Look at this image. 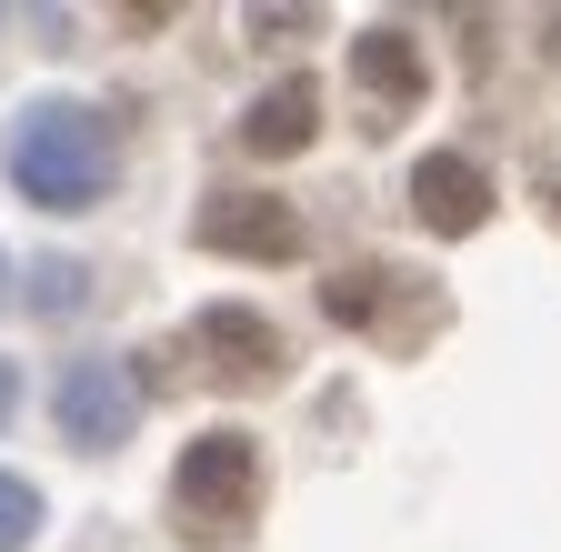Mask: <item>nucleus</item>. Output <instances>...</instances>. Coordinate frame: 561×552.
I'll return each instance as SVG.
<instances>
[{"label": "nucleus", "instance_id": "1", "mask_svg": "<svg viewBox=\"0 0 561 552\" xmlns=\"http://www.w3.org/2000/svg\"><path fill=\"white\" fill-rule=\"evenodd\" d=\"M111 121L81 111V101H31L21 131H11V181L41 201V212H91L111 191Z\"/></svg>", "mask_w": 561, "mask_h": 552}, {"label": "nucleus", "instance_id": "2", "mask_svg": "<svg viewBox=\"0 0 561 552\" xmlns=\"http://www.w3.org/2000/svg\"><path fill=\"white\" fill-rule=\"evenodd\" d=\"M171 522L181 542H241L261 522V442L251 432H201L181 442V472H171Z\"/></svg>", "mask_w": 561, "mask_h": 552}, {"label": "nucleus", "instance_id": "3", "mask_svg": "<svg viewBox=\"0 0 561 552\" xmlns=\"http://www.w3.org/2000/svg\"><path fill=\"white\" fill-rule=\"evenodd\" d=\"M321 312L351 322V331H381L391 352H411V341H432L442 331V292L421 282V271H381V261H351L321 282Z\"/></svg>", "mask_w": 561, "mask_h": 552}, {"label": "nucleus", "instance_id": "4", "mask_svg": "<svg viewBox=\"0 0 561 552\" xmlns=\"http://www.w3.org/2000/svg\"><path fill=\"white\" fill-rule=\"evenodd\" d=\"M191 241L221 251V261H291L301 251V212L280 191H210L201 222H191Z\"/></svg>", "mask_w": 561, "mask_h": 552}, {"label": "nucleus", "instance_id": "5", "mask_svg": "<svg viewBox=\"0 0 561 552\" xmlns=\"http://www.w3.org/2000/svg\"><path fill=\"white\" fill-rule=\"evenodd\" d=\"M191 352L210 362V382H231V392H271L280 362H291V341H280L251 302H210V312L191 322Z\"/></svg>", "mask_w": 561, "mask_h": 552}, {"label": "nucleus", "instance_id": "6", "mask_svg": "<svg viewBox=\"0 0 561 552\" xmlns=\"http://www.w3.org/2000/svg\"><path fill=\"white\" fill-rule=\"evenodd\" d=\"M50 412H60V442L111 452V442H130V423H140V382H130L121 362H70Z\"/></svg>", "mask_w": 561, "mask_h": 552}, {"label": "nucleus", "instance_id": "7", "mask_svg": "<svg viewBox=\"0 0 561 552\" xmlns=\"http://www.w3.org/2000/svg\"><path fill=\"white\" fill-rule=\"evenodd\" d=\"M351 81H362L371 131L411 121V111H421V91H432V71H421V41H411L401 21H381V31H362V41H351Z\"/></svg>", "mask_w": 561, "mask_h": 552}, {"label": "nucleus", "instance_id": "8", "mask_svg": "<svg viewBox=\"0 0 561 552\" xmlns=\"http://www.w3.org/2000/svg\"><path fill=\"white\" fill-rule=\"evenodd\" d=\"M411 222L442 232V241L481 232V222H491V171H481L471 151H421V161H411Z\"/></svg>", "mask_w": 561, "mask_h": 552}, {"label": "nucleus", "instance_id": "9", "mask_svg": "<svg viewBox=\"0 0 561 552\" xmlns=\"http://www.w3.org/2000/svg\"><path fill=\"white\" fill-rule=\"evenodd\" d=\"M311 131H321V81H271L241 111V151L280 161V151H311Z\"/></svg>", "mask_w": 561, "mask_h": 552}, {"label": "nucleus", "instance_id": "10", "mask_svg": "<svg viewBox=\"0 0 561 552\" xmlns=\"http://www.w3.org/2000/svg\"><path fill=\"white\" fill-rule=\"evenodd\" d=\"M31 532H41V493H31L21 472H0V552H21Z\"/></svg>", "mask_w": 561, "mask_h": 552}, {"label": "nucleus", "instance_id": "11", "mask_svg": "<svg viewBox=\"0 0 561 552\" xmlns=\"http://www.w3.org/2000/svg\"><path fill=\"white\" fill-rule=\"evenodd\" d=\"M70 302H81V271L50 261V271H41V312H70Z\"/></svg>", "mask_w": 561, "mask_h": 552}, {"label": "nucleus", "instance_id": "12", "mask_svg": "<svg viewBox=\"0 0 561 552\" xmlns=\"http://www.w3.org/2000/svg\"><path fill=\"white\" fill-rule=\"evenodd\" d=\"M541 212H551V232H561V161L541 171Z\"/></svg>", "mask_w": 561, "mask_h": 552}, {"label": "nucleus", "instance_id": "13", "mask_svg": "<svg viewBox=\"0 0 561 552\" xmlns=\"http://www.w3.org/2000/svg\"><path fill=\"white\" fill-rule=\"evenodd\" d=\"M11 402H21V372H11V362H0V423H11Z\"/></svg>", "mask_w": 561, "mask_h": 552}]
</instances>
